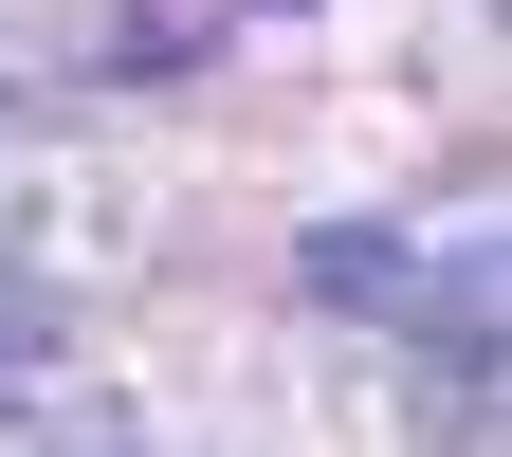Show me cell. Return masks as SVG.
Listing matches in <instances>:
<instances>
[{
  "label": "cell",
  "mask_w": 512,
  "mask_h": 457,
  "mask_svg": "<svg viewBox=\"0 0 512 457\" xmlns=\"http://www.w3.org/2000/svg\"><path fill=\"white\" fill-rule=\"evenodd\" d=\"M403 275H421V238H403V220H311V238H293V293H311V311H348V330H384V311H403Z\"/></svg>",
  "instance_id": "cell-1"
},
{
  "label": "cell",
  "mask_w": 512,
  "mask_h": 457,
  "mask_svg": "<svg viewBox=\"0 0 512 457\" xmlns=\"http://www.w3.org/2000/svg\"><path fill=\"white\" fill-rule=\"evenodd\" d=\"M202 37H220V0H128V19H110V74H183Z\"/></svg>",
  "instance_id": "cell-2"
},
{
  "label": "cell",
  "mask_w": 512,
  "mask_h": 457,
  "mask_svg": "<svg viewBox=\"0 0 512 457\" xmlns=\"http://www.w3.org/2000/svg\"><path fill=\"white\" fill-rule=\"evenodd\" d=\"M37 348H55V311H37V293H0V384H19Z\"/></svg>",
  "instance_id": "cell-3"
},
{
  "label": "cell",
  "mask_w": 512,
  "mask_h": 457,
  "mask_svg": "<svg viewBox=\"0 0 512 457\" xmlns=\"http://www.w3.org/2000/svg\"><path fill=\"white\" fill-rule=\"evenodd\" d=\"M256 19H311V0H256Z\"/></svg>",
  "instance_id": "cell-4"
},
{
  "label": "cell",
  "mask_w": 512,
  "mask_h": 457,
  "mask_svg": "<svg viewBox=\"0 0 512 457\" xmlns=\"http://www.w3.org/2000/svg\"><path fill=\"white\" fill-rule=\"evenodd\" d=\"M0 110H19V92H0Z\"/></svg>",
  "instance_id": "cell-5"
}]
</instances>
